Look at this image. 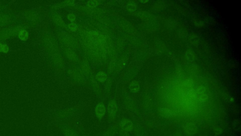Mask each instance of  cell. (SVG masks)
Here are the masks:
<instances>
[{
	"mask_svg": "<svg viewBox=\"0 0 241 136\" xmlns=\"http://www.w3.org/2000/svg\"><path fill=\"white\" fill-rule=\"evenodd\" d=\"M95 112L98 117L101 118L106 113V108L104 105L102 104H99L97 105L95 109Z\"/></svg>",
	"mask_w": 241,
	"mask_h": 136,
	"instance_id": "cell-1",
	"label": "cell"
},
{
	"mask_svg": "<svg viewBox=\"0 0 241 136\" xmlns=\"http://www.w3.org/2000/svg\"><path fill=\"white\" fill-rule=\"evenodd\" d=\"M108 112L109 113L110 117L111 118H113L116 112V106L114 101H112L110 102L108 105L107 108Z\"/></svg>",
	"mask_w": 241,
	"mask_h": 136,
	"instance_id": "cell-2",
	"label": "cell"
},
{
	"mask_svg": "<svg viewBox=\"0 0 241 136\" xmlns=\"http://www.w3.org/2000/svg\"><path fill=\"white\" fill-rule=\"evenodd\" d=\"M120 126L123 130L125 131H130L132 129L133 124L130 120H124L121 121Z\"/></svg>",
	"mask_w": 241,
	"mask_h": 136,
	"instance_id": "cell-3",
	"label": "cell"
},
{
	"mask_svg": "<svg viewBox=\"0 0 241 136\" xmlns=\"http://www.w3.org/2000/svg\"><path fill=\"white\" fill-rule=\"evenodd\" d=\"M96 78L99 81H105L106 79V75L103 72H100L97 75Z\"/></svg>",
	"mask_w": 241,
	"mask_h": 136,
	"instance_id": "cell-4",
	"label": "cell"
},
{
	"mask_svg": "<svg viewBox=\"0 0 241 136\" xmlns=\"http://www.w3.org/2000/svg\"><path fill=\"white\" fill-rule=\"evenodd\" d=\"M19 37L22 40H26L27 38L28 37V34L25 31H22L20 32L19 34Z\"/></svg>",
	"mask_w": 241,
	"mask_h": 136,
	"instance_id": "cell-5",
	"label": "cell"
},
{
	"mask_svg": "<svg viewBox=\"0 0 241 136\" xmlns=\"http://www.w3.org/2000/svg\"><path fill=\"white\" fill-rule=\"evenodd\" d=\"M8 51V47L5 45H0V51L6 52Z\"/></svg>",
	"mask_w": 241,
	"mask_h": 136,
	"instance_id": "cell-6",
	"label": "cell"
},
{
	"mask_svg": "<svg viewBox=\"0 0 241 136\" xmlns=\"http://www.w3.org/2000/svg\"><path fill=\"white\" fill-rule=\"evenodd\" d=\"M95 1H90L89 3V5L91 6V7H94V6H95L96 5V3H97L96 2V3H95Z\"/></svg>",
	"mask_w": 241,
	"mask_h": 136,
	"instance_id": "cell-7",
	"label": "cell"
},
{
	"mask_svg": "<svg viewBox=\"0 0 241 136\" xmlns=\"http://www.w3.org/2000/svg\"><path fill=\"white\" fill-rule=\"evenodd\" d=\"M68 18L71 21H73L75 19V16H74L73 15H72V14H70V15H68Z\"/></svg>",
	"mask_w": 241,
	"mask_h": 136,
	"instance_id": "cell-8",
	"label": "cell"
}]
</instances>
